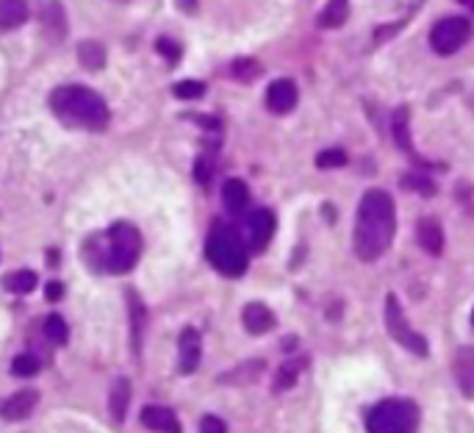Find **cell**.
<instances>
[{"label":"cell","mask_w":474,"mask_h":433,"mask_svg":"<svg viewBox=\"0 0 474 433\" xmlns=\"http://www.w3.org/2000/svg\"><path fill=\"white\" fill-rule=\"evenodd\" d=\"M39 369H42V361H39L36 356H28V353H26V356H17V359L11 361V372L20 375V378H33Z\"/></svg>","instance_id":"cell-29"},{"label":"cell","mask_w":474,"mask_h":433,"mask_svg":"<svg viewBox=\"0 0 474 433\" xmlns=\"http://www.w3.org/2000/svg\"><path fill=\"white\" fill-rule=\"evenodd\" d=\"M50 108L53 114L75 128H86V131H103L111 120L106 100L97 95L89 86H78V84H67L53 89L50 95Z\"/></svg>","instance_id":"cell-2"},{"label":"cell","mask_w":474,"mask_h":433,"mask_svg":"<svg viewBox=\"0 0 474 433\" xmlns=\"http://www.w3.org/2000/svg\"><path fill=\"white\" fill-rule=\"evenodd\" d=\"M142 253V236L130 223H117L108 231V247H106V269L114 275H123L133 269Z\"/></svg>","instance_id":"cell-5"},{"label":"cell","mask_w":474,"mask_h":433,"mask_svg":"<svg viewBox=\"0 0 474 433\" xmlns=\"http://www.w3.org/2000/svg\"><path fill=\"white\" fill-rule=\"evenodd\" d=\"M408 123H411V114H408L405 106H400V108L394 111V117H391V131H394L397 147H400L402 153H411V128H408Z\"/></svg>","instance_id":"cell-23"},{"label":"cell","mask_w":474,"mask_h":433,"mask_svg":"<svg viewBox=\"0 0 474 433\" xmlns=\"http://www.w3.org/2000/svg\"><path fill=\"white\" fill-rule=\"evenodd\" d=\"M455 381L461 392L474 400V347H461L455 356Z\"/></svg>","instance_id":"cell-15"},{"label":"cell","mask_w":474,"mask_h":433,"mask_svg":"<svg viewBox=\"0 0 474 433\" xmlns=\"http://www.w3.org/2000/svg\"><path fill=\"white\" fill-rule=\"evenodd\" d=\"M45 292H47V300H53V303H56V300H62V295H64V286H62V283H59V281H50Z\"/></svg>","instance_id":"cell-35"},{"label":"cell","mask_w":474,"mask_h":433,"mask_svg":"<svg viewBox=\"0 0 474 433\" xmlns=\"http://www.w3.org/2000/svg\"><path fill=\"white\" fill-rule=\"evenodd\" d=\"M175 98L181 100H197L205 95V84L203 81H181V84H175Z\"/></svg>","instance_id":"cell-31"},{"label":"cell","mask_w":474,"mask_h":433,"mask_svg":"<svg viewBox=\"0 0 474 433\" xmlns=\"http://www.w3.org/2000/svg\"><path fill=\"white\" fill-rule=\"evenodd\" d=\"M242 322H244L247 333L261 336V333H266L275 328V314H272L264 303H247L244 311H242Z\"/></svg>","instance_id":"cell-13"},{"label":"cell","mask_w":474,"mask_h":433,"mask_svg":"<svg viewBox=\"0 0 474 433\" xmlns=\"http://www.w3.org/2000/svg\"><path fill=\"white\" fill-rule=\"evenodd\" d=\"M461 3H466V6H472L474 9V0H461Z\"/></svg>","instance_id":"cell-37"},{"label":"cell","mask_w":474,"mask_h":433,"mask_svg":"<svg viewBox=\"0 0 474 433\" xmlns=\"http://www.w3.org/2000/svg\"><path fill=\"white\" fill-rule=\"evenodd\" d=\"M369 433H416L419 431V408L413 400L388 398L378 403L366 417Z\"/></svg>","instance_id":"cell-4"},{"label":"cell","mask_w":474,"mask_h":433,"mask_svg":"<svg viewBox=\"0 0 474 433\" xmlns=\"http://www.w3.org/2000/svg\"><path fill=\"white\" fill-rule=\"evenodd\" d=\"M3 283H6V289L14 292V295H31L33 289H36V283H39V278H36V272H31V269H20V272L6 275Z\"/></svg>","instance_id":"cell-24"},{"label":"cell","mask_w":474,"mask_h":433,"mask_svg":"<svg viewBox=\"0 0 474 433\" xmlns=\"http://www.w3.org/2000/svg\"><path fill=\"white\" fill-rule=\"evenodd\" d=\"M347 164V153L342 147H327L316 156V167L319 169H336V167H344Z\"/></svg>","instance_id":"cell-28"},{"label":"cell","mask_w":474,"mask_h":433,"mask_svg":"<svg viewBox=\"0 0 474 433\" xmlns=\"http://www.w3.org/2000/svg\"><path fill=\"white\" fill-rule=\"evenodd\" d=\"M28 20L26 0H0V31H14Z\"/></svg>","instance_id":"cell-19"},{"label":"cell","mask_w":474,"mask_h":433,"mask_svg":"<svg viewBox=\"0 0 474 433\" xmlns=\"http://www.w3.org/2000/svg\"><path fill=\"white\" fill-rule=\"evenodd\" d=\"M200 433H227V425L222 422L220 417H203V422H200Z\"/></svg>","instance_id":"cell-34"},{"label":"cell","mask_w":474,"mask_h":433,"mask_svg":"<svg viewBox=\"0 0 474 433\" xmlns=\"http://www.w3.org/2000/svg\"><path fill=\"white\" fill-rule=\"evenodd\" d=\"M400 184H402L405 189L419 192L422 198H433V195H436V184H433V181H427V178H419V175H402V178H400Z\"/></svg>","instance_id":"cell-30"},{"label":"cell","mask_w":474,"mask_h":433,"mask_svg":"<svg viewBox=\"0 0 474 433\" xmlns=\"http://www.w3.org/2000/svg\"><path fill=\"white\" fill-rule=\"evenodd\" d=\"M128 314H130V336H133V350L139 353V344H142V331H145V322H147V311L142 305V300L136 292H128Z\"/></svg>","instance_id":"cell-20"},{"label":"cell","mask_w":474,"mask_h":433,"mask_svg":"<svg viewBox=\"0 0 474 433\" xmlns=\"http://www.w3.org/2000/svg\"><path fill=\"white\" fill-rule=\"evenodd\" d=\"M349 17V0H327L325 11L319 14L322 28H342Z\"/></svg>","instance_id":"cell-22"},{"label":"cell","mask_w":474,"mask_h":433,"mask_svg":"<svg viewBox=\"0 0 474 433\" xmlns=\"http://www.w3.org/2000/svg\"><path fill=\"white\" fill-rule=\"evenodd\" d=\"M416 239H419L422 250L430 253V256H439L444 250V231H441V225H439V220L422 217V220L416 223Z\"/></svg>","instance_id":"cell-14"},{"label":"cell","mask_w":474,"mask_h":433,"mask_svg":"<svg viewBox=\"0 0 474 433\" xmlns=\"http://www.w3.org/2000/svg\"><path fill=\"white\" fill-rule=\"evenodd\" d=\"M175 3H178V9H184V11H194V9H197V0H175Z\"/></svg>","instance_id":"cell-36"},{"label":"cell","mask_w":474,"mask_h":433,"mask_svg":"<svg viewBox=\"0 0 474 433\" xmlns=\"http://www.w3.org/2000/svg\"><path fill=\"white\" fill-rule=\"evenodd\" d=\"M142 425L156 433H181V420L167 405H145L142 408Z\"/></svg>","instance_id":"cell-10"},{"label":"cell","mask_w":474,"mask_h":433,"mask_svg":"<svg viewBox=\"0 0 474 433\" xmlns=\"http://www.w3.org/2000/svg\"><path fill=\"white\" fill-rule=\"evenodd\" d=\"M205 256L208 262L227 278H239L247 272V247L239 239V233L227 225H214L205 242Z\"/></svg>","instance_id":"cell-3"},{"label":"cell","mask_w":474,"mask_h":433,"mask_svg":"<svg viewBox=\"0 0 474 433\" xmlns=\"http://www.w3.org/2000/svg\"><path fill=\"white\" fill-rule=\"evenodd\" d=\"M303 369H305V359H288V361H283L281 369H278L275 386H278V389H291V386L297 383V378H300Z\"/></svg>","instance_id":"cell-25"},{"label":"cell","mask_w":474,"mask_h":433,"mask_svg":"<svg viewBox=\"0 0 474 433\" xmlns=\"http://www.w3.org/2000/svg\"><path fill=\"white\" fill-rule=\"evenodd\" d=\"M211 175H214V164H211V159H197V162H194V178H197L200 184H208V181H211Z\"/></svg>","instance_id":"cell-33"},{"label":"cell","mask_w":474,"mask_h":433,"mask_svg":"<svg viewBox=\"0 0 474 433\" xmlns=\"http://www.w3.org/2000/svg\"><path fill=\"white\" fill-rule=\"evenodd\" d=\"M222 203H225V208L230 214H244L247 206H250V189H247V184L239 181V178L225 181V186H222Z\"/></svg>","instance_id":"cell-16"},{"label":"cell","mask_w":474,"mask_h":433,"mask_svg":"<svg viewBox=\"0 0 474 433\" xmlns=\"http://www.w3.org/2000/svg\"><path fill=\"white\" fill-rule=\"evenodd\" d=\"M78 62L81 67H86V69H103L106 67V47H103V42H97V39H84L81 45H78Z\"/></svg>","instance_id":"cell-21"},{"label":"cell","mask_w":474,"mask_h":433,"mask_svg":"<svg viewBox=\"0 0 474 433\" xmlns=\"http://www.w3.org/2000/svg\"><path fill=\"white\" fill-rule=\"evenodd\" d=\"M275 233V214L269 208H255L247 217V242L253 250H264Z\"/></svg>","instance_id":"cell-8"},{"label":"cell","mask_w":474,"mask_h":433,"mask_svg":"<svg viewBox=\"0 0 474 433\" xmlns=\"http://www.w3.org/2000/svg\"><path fill=\"white\" fill-rule=\"evenodd\" d=\"M383 320H385V328L391 333V339H397V344H402L405 350H411L413 356H419V359L427 356V339L408 325V320H405V314H402V308H400L397 295H388V298H385Z\"/></svg>","instance_id":"cell-6"},{"label":"cell","mask_w":474,"mask_h":433,"mask_svg":"<svg viewBox=\"0 0 474 433\" xmlns=\"http://www.w3.org/2000/svg\"><path fill=\"white\" fill-rule=\"evenodd\" d=\"M128 405H130V381L117 378L111 392H108V414H111L114 422H125Z\"/></svg>","instance_id":"cell-17"},{"label":"cell","mask_w":474,"mask_h":433,"mask_svg":"<svg viewBox=\"0 0 474 433\" xmlns=\"http://www.w3.org/2000/svg\"><path fill=\"white\" fill-rule=\"evenodd\" d=\"M230 72H233V78H236V81L250 84V81H255V78L261 75V64L253 62V59H239V62H233Z\"/></svg>","instance_id":"cell-27"},{"label":"cell","mask_w":474,"mask_h":433,"mask_svg":"<svg viewBox=\"0 0 474 433\" xmlns=\"http://www.w3.org/2000/svg\"><path fill=\"white\" fill-rule=\"evenodd\" d=\"M469 39H472V23L466 17H444L430 31V45L439 56L458 53Z\"/></svg>","instance_id":"cell-7"},{"label":"cell","mask_w":474,"mask_h":433,"mask_svg":"<svg viewBox=\"0 0 474 433\" xmlns=\"http://www.w3.org/2000/svg\"><path fill=\"white\" fill-rule=\"evenodd\" d=\"M178 356H181V372L191 375L200 366V356H203V344H200V333L194 328H184L181 339H178Z\"/></svg>","instance_id":"cell-12"},{"label":"cell","mask_w":474,"mask_h":433,"mask_svg":"<svg viewBox=\"0 0 474 433\" xmlns=\"http://www.w3.org/2000/svg\"><path fill=\"white\" fill-rule=\"evenodd\" d=\"M45 336H47L50 342H56V344H64V342L69 339V328H67L62 314H50V317L45 320Z\"/></svg>","instance_id":"cell-26"},{"label":"cell","mask_w":474,"mask_h":433,"mask_svg":"<svg viewBox=\"0 0 474 433\" xmlns=\"http://www.w3.org/2000/svg\"><path fill=\"white\" fill-rule=\"evenodd\" d=\"M394 233H397L394 200L383 189H369L361 198L358 214H355V233H352L355 256L361 262H378L391 247Z\"/></svg>","instance_id":"cell-1"},{"label":"cell","mask_w":474,"mask_h":433,"mask_svg":"<svg viewBox=\"0 0 474 433\" xmlns=\"http://www.w3.org/2000/svg\"><path fill=\"white\" fill-rule=\"evenodd\" d=\"M266 106L275 114H288L297 106V86L291 78H278L266 89Z\"/></svg>","instance_id":"cell-9"},{"label":"cell","mask_w":474,"mask_h":433,"mask_svg":"<svg viewBox=\"0 0 474 433\" xmlns=\"http://www.w3.org/2000/svg\"><path fill=\"white\" fill-rule=\"evenodd\" d=\"M472 325H474V311H472Z\"/></svg>","instance_id":"cell-38"},{"label":"cell","mask_w":474,"mask_h":433,"mask_svg":"<svg viewBox=\"0 0 474 433\" xmlns=\"http://www.w3.org/2000/svg\"><path fill=\"white\" fill-rule=\"evenodd\" d=\"M36 403H39V395H36L33 389H20L17 395H11V398L0 405V417H3V420H11V422L28 420L33 414V408H36Z\"/></svg>","instance_id":"cell-11"},{"label":"cell","mask_w":474,"mask_h":433,"mask_svg":"<svg viewBox=\"0 0 474 433\" xmlns=\"http://www.w3.org/2000/svg\"><path fill=\"white\" fill-rule=\"evenodd\" d=\"M42 26L47 36L53 42H59L67 36V20H64V9L59 6V0H45V9H42Z\"/></svg>","instance_id":"cell-18"},{"label":"cell","mask_w":474,"mask_h":433,"mask_svg":"<svg viewBox=\"0 0 474 433\" xmlns=\"http://www.w3.org/2000/svg\"><path fill=\"white\" fill-rule=\"evenodd\" d=\"M158 50L167 56V62H169V64H178V62H181V47H178L172 39H167V36H164V39H158Z\"/></svg>","instance_id":"cell-32"}]
</instances>
